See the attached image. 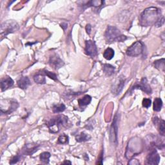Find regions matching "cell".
<instances>
[{"instance_id":"obj_18","label":"cell","mask_w":165,"mask_h":165,"mask_svg":"<svg viewBox=\"0 0 165 165\" xmlns=\"http://www.w3.org/2000/svg\"><path fill=\"white\" fill-rule=\"evenodd\" d=\"M30 81L28 77H22L18 81V86L23 89L25 90L28 88V87L30 84Z\"/></svg>"},{"instance_id":"obj_37","label":"cell","mask_w":165,"mask_h":165,"mask_svg":"<svg viewBox=\"0 0 165 165\" xmlns=\"http://www.w3.org/2000/svg\"><path fill=\"white\" fill-rule=\"evenodd\" d=\"M63 164H71L72 163H71V162H70V161H65V162H63Z\"/></svg>"},{"instance_id":"obj_27","label":"cell","mask_w":165,"mask_h":165,"mask_svg":"<svg viewBox=\"0 0 165 165\" xmlns=\"http://www.w3.org/2000/svg\"><path fill=\"white\" fill-rule=\"evenodd\" d=\"M66 109V107L64 104H59V105H56L53 106L52 110L54 113H61L63 112Z\"/></svg>"},{"instance_id":"obj_30","label":"cell","mask_w":165,"mask_h":165,"mask_svg":"<svg viewBox=\"0 0 165 165\" xmlns=\"http://www.w3.org/2000/svg\"><path fill=\"white\" fill-rule=\"evenodd\" d=\"M68 143H69V137H68V135L63 134L59 136L58 138V143L66 144Z\"/></svg>"},{"instance_id":"obj_34","label":"cell","mask_w":165,"mask_h":165,"mask_svg":"<svg viewBox=\"0 0 165 165\" xmlns=\"http://www.w3.org/2000/svg\"><path fill=\"white\" fill-rule=\"evenodd\" d=\"M128 164H136V165H138V164H140V163L138 161V160H137V159H132V160H130L128 162Z\"/></svg>"},{"instance_id":"obj_13","label":"cell","mask_w":165,"mask_h":165,"mask_svg":"<svg viewBox=\"0 0 165 165\" xmlns=\"http://www.w3.org/2000/svg\"><path fill=\"white\" fill-rule=\"evenodd\" d=\"M160 161V156L156 149H152L150 153L146 157V163L148 164L156 165Z\"/></svg>"},{"instance_id":"obj_33","label":"cell","mask_w":165,"mask_h":165,"mask_svg":"<svg viewBox=\"0 0 165 165\" xmlns=\"http://www.w3.org/2000/svg\"><path fill=\"white\" fill-rule=\"evenodd\" d=\"M103 151H102L101 153L100 154V156L98 159V163H97V164H103Z\"/></svg>"},{"instance_id":"obj_5","label":"cell","mask_w":165,"mask_h":165,"mask_svg":"<svg viewBox=\"0 0 165 165\" xmlns=\"http://www.w3.org/2000/svg\"><path fill=\"white\" fill-rule=\"evenodd\" d=\"M19 29L18 23L13 20H8L3 22L1 25V36L2 39L3 37L7 36L9 34L16 32Z\"/></svg>"},{"instance_id":"obj_19","label":"cell","mask_w":165,"mask_h":165,"mask_svg":"<svg viewBox=\"0 0 165 165\" xmlns=\"http://www.w3.org/2000/svg\"><path fill=\"white\" fill-rule=\"evenodd\" d=\"M103 70L106 76H110L114 74L115 68L110 64H104L103 66Z\"/></svg>"},{"instance_id":"obj_7","label":"cell","mask_w":165,"mask_h":165,"mask_svg":"<svg viewBox=\"0 0 165 165\" xmlns=\"http://www.w3.org/2000/svg\"><path fill=\"white\" fill-rule=\"evenodd\" d=\"M146 145L148 149L152 150L156 148H158L159 149H164V142L159 141V139L153 135H148L146 138Z\"/></svg>"},{"instance_id":"obj_28","label":"cell","mask_w":165,"mask_h":165,"mask_svg":"<svg viewBox=\"0 0 165 165\" xmlns=\"http://www.w3.org/2000/svg\"><path fill=\"white\" fill-rule=\"evenodd\" d=\"M104 2L103 1H91L87 3V5L88 7H101L102 5L104 4Z\"/></svg>"},{"instance_id":"obj_9","label":"cell","mask_w":165,"mask_h":165,"mask_svg":"<svg viewBox=\"0 0 165 165\" xmlns=\"http://www.w3.org/2000/svg\"><path fill=\"white\" fill-rule=\"evenodd\" d=\"M118 123L119 116L116 114L113 119V123L110 128V141L111 143L113 145H117V133H118Z\"/></svg>"},{"instance_id":"obj_10","label":"cell","mask_w":165,"mask_h":165,"mask_svg":"<svg viewBox=\"0 0 165 165\" xmlns=\"http://www.w3.org/2000/svg\"><path fill=\"white\" fill-rule=\"evenodd\" d=\"M135 89H141L147 94H152V88L149 84V83H148L147 79L146 77H143L139 83H136L135 85H134V87L132 88V90Z\"/></svg>"},{"instance_id":"obj_2","label":"cell","mask_w":165,"mask_h":165,"mask_svg":"<svg viewBox=\"0 0 165 165\" xmlns=\"http://www.w3.org/2000/svg\"><path fill=\"white\" fill-rule=\"evenodd\" d=\"M143 146L144 143L141 139L137 137L131 139L127 145L125 156L128 159L133 158L134 156L142 152L143 150Z\"/></svg>"},{"instance_id":"obj_14","label":"cell","mask_w":165,"mask_h":165,"mask_svg":"<svg viewBox=\"0 0 165 165\" xmlns=\"http://www.w3.org/2000/svg\"><path fill=\"white\" fill-rule=\"evenodd\" d=\"M49 64L55 70H58L61 67L64 65V62L59 57L54 54L50 57L49 59Z\"/></svg>"},{"instance_id":"obj_3","label":"cell","mask_w":165,"mask_h":165,"mask_svg":"<svg viewBox=\"0 0 165 165\" xmlns=\"http://www.w3.org/2000/svg\"><path fill=\"white\" fill-rule=\"evenodd\" d=\"M105 37L107 43H112L115 41H124L126 40L127 38L121 34V33L117 28L112 26H109L107 27Z\"/></svg>"},{"instance_id":"obj_31","label":"cell","mask_w":165,"mask_h":165,"mask_svg":"<svg viewBox=\"0 0 165 165\" xmlns=\"http://www.w3.org/2000/svg\"><path fill=\"white\" fill-rule=\"evenodd\" d=\"M151 103H152V101L150 99L145 98L143 100V106L145 108H146V109H148V108H149L150 106Z\"/></svg>"},{"instance_id":"obj_32","label":"cell","mask_w":165,"mask_h":165,"mask_svg":"<svg viewBox=\"0 0 165 165\" xmlns=\"http://www.w3.org/2000/svg\"><path fill=\"white\" fill-rule=\"evenodd\" d=\"M20 159V157L19 156H16L15 157H14L12 159H11L10 161V164H16L18 163Z\"/></svg>"},{"instance_id":"obj_35","label":"cell","mask_w":165,"mask_h":165,"mask_svg":"<svg viewBox=\"0 0 165 165\" xmlns=\"http://www.w3.org/2000/svg\"><path fill=\"white\" fill-rule=\"evenodd\" d=\"M91 29H92V27H91V25L90 24L87 25V27H86V30H87V32L88 34H90Z\"/></svg>"},{"instance_id":"obj_16","label":"cell","mask_w":165,"mask_h":165,"mask_svg":"<svg viewBox=\"0 0 165 165\" xmlns=\"http://www.w3.org/2000/svg\"><path fill=\"white\" fill-rule=\"evenodd\" d=\"M39 145L35 144H27L25 145V148L23 150L24 154L31 156L33 153H34L36 152L38 150Z\"/></svg>"},{"instance_id":"obj_6","label":"cell","mask_w":165,"mask_h":165,"mask_svg":"<svg viewBox=\"0 0 165 165\" xmlns=\"http://www.w3.org/2000/svg\"><path fill=\"white\" fill-rule=\"evenodd\" d=\"M144 45L141 41H136L127 50V55L130 57H137L143 54Z\"/></svg>"},{"instance_id":"obj_24","label":"cell","mask_w":165,"mask_h":165,"mask_svg":"<svg viewBox=\"0 0 165 165\" xmlns=\"http://www.w3.org/2000/svg\"><path fill=\"white\" fill-rule=\"evenodd\" d=\"M34 80L38 84H45L46 83V79L43 74H38L34 76Z\"/></svg>"},{"instance_id":"obj_4","label":"cell","mask_w":165,"mask_h":165,"mask_svg":"<svg viewBox=\"0 0 165 165\" xmlns=\"http://www.w3.org/2000/svg\"><path fill=\"white\" fill-rule=\"evenodd\" d=\"M68 121V117L64 115H59L52 118L48 122L47 126L50 132L56 133L59 132V125H65Z\"/></svg>"},{"instance_id":"obj_26","label":"cell","mask_w":165,"mask_h":165,"mask_svg":"<svg viewBox=\"0 0 165 165\" xmlns=\"http://www.w3.org/2000/svg\"><path fill=\"white\" fill-rule=\"evenodd\" d=\"M50 156L51 155L49 152H45L41 153L40 154V159L43 163L48 164L49 163V159Z\"/></svg>"},{"instance_id":"obj_11","label":"cell","mask_w":165,"mask_h":165,"mask_svg":"<svg viewBox=\"0 0 165 165\" xmlns=\"http://www.w3.org/2000/svg\"><path fill=\"white\" fill-rule=\"evenodd\" d=\"M85 52L92 58H94L98 54V49L94 41L88 40L85 43Z\"/></svg>"},{"instance_id":"obj_21","label":"cell","mask_w":165,"mask_h":165,"mask_svg":"<svg viewBox=\"0 0 165 165\" xmlns=\"http://www.w3.org/2000/svg\"><path fill=\"white\" fill-rule=\"evenodd\" d=\"M91 138L90 136L84 132H81L80 134H78L76 136V139L79 143L81 142H84L90 140Z\"/></svg>"},{"instance_id":"obj_23","label":"cell","mask_w":165,"mask_h":165,"mask_svg":"<svg viewBox=\"0 0 165 165\" xmlns=\"http://www.w3.org/2000/svg\"><path fill=\"white\" fill-rule=\"evenodd\" d=\"M163 106V101L161 98H156L153 101V110L156 112H159Z\"/></svg>"},{"instance_id":"obj_1","label":"cell","mask_w":165,"mask_h":165,"mask_svg":"<svg viewBox=\"0 0 165 165\" xmlns=\"http://www.w3.org/2000/svg\"><path fill=\"white\" fill-rule=\"evenodd\" d=\"M164 23V18L161 11L157 7H150L146 8L139 17V24L143 27L155 25L161 27Z\"/></svg>"},{"instance_id":"obj_12","label":"cell","mask_w":165,"mask_h":165,"mask_svg":"<svg viewBox=\"0 0 165 165\" xmlns=\"http://www.w3.org/2000/svg\"><path fill=\"white\" fill-rule=\"evenodd\" d=\"M124 84H125V78L123 76L118 77L116 82L113 83V85L112 88L113 94L115 95H118L120 94L124 86Z\"/></svg>"},{"instance_id":"obj_15","label":"cell","mask_w":165,"mask_h":165,"mask_svg":"<svg viewBox=\"0 0 165 165\" xmlns=\"http://www.w3.org/2000/svg\"><path fill=\"white\" fill-rule=\"evenodd\" d=\"M14 85L13 79L9 76L5 77L1 81V88L2 91H5L9 88L12 87Z\"/></svg>"},{"instance_id":"obj_20","label":"cell","mask_w":165,"mask_h":165,"mask_svg":"<svg viewBox=\"0 0 165 165\" xmlns=\"http://www.w3.org/2000/svg\"><path fill=\"white\" fill-rule=\"evenodd\" d=\"M91 101H92V98H91V96L88 95H84L83 98L79 99L78 100V103H79V106L83 107L89 105Z\"/></svg>"},{"instance_id":"obj_25","label":"cell","mask_w":165,"mask_h":165,"mask_svg":"<svg viewBox=\"0 0 165 165\" xmlns=\"http://www.w3.org/2000/svg\"><path fill=\"white\" fill-rule=\"evenodd\" d=\"M154 66L158 70L164 72V59L163 58L161 59L157 60L154 61Z\"/></svg>"},{"instance_id":"obj_36","label":"cell","mask_w":165,"mask_h":165,"mask_svg":"<svg viewBox=\"0 0 165 165\" xmlns=\"http://www.w3.org/2000/svg\"><path fill=\"white\" fill-rule=\"evenodd\" d=\"M61 27L62 28H63V29H64V30H65L66 28H67V24H66V23H62V24L61 25Z\"/></svg>"},{"instance_id":"obj_29","label":"cell","mask_w":165,"mask_h":165,"mask_svg":"<svg viewBox=\"0 0 165 165\" xmlns=\"http://www.w3.org/2000/svg\"><path fill=\"white\" fill-rule=\"evenodd\" d=\"M43 74H44L45 76H48V77L53 79V80H54V81H58V77H57V75L56 74H54L53 72H49V71L46 70H43Z\"/></svg>"},{"instance_id":"obj_22","label":"cell","mask_w":165,"mask_h":165,"mask_svg":"<svg viewBox=\"0 0 165 165\" xmlns=\"http://www.w3.org/2000/svg\"><path fill=\"white\" fill-rule=\"evenodd\" d=\"M115 55V52H114V50H113L112 48H106L105 52L103 53V57L104 58L107 59V60H110L112 59L113 56H114Z\"/></svg>"},{"instance_id":"obj_17","label":"cell","mask_w":165,"mask_h":165,"mask_svg":"<svg viewBox=\"0 0 165 165\" xmlns=\"http://www.w3.org/2000/svg\"><path fill=\"white\" fill-rule=\"evenodd\" d=\"M153 123H154V124L156 125V126H158L159 134H160L162 136H164L165 134V127H164L165 122H164V121L163 120V119L158 118V117L153 118Z\"/></svg>"},{"instance_id":"obj_8","label":"cell","mask_w":165,"mask_h":165,"mask_svg":"<svg viewBox=\"0 0 165 165\" xmlns=\"http://www.w3.org/2000/svg\"><path fill=\"white\" fill-rule=\"evenodd\" d=\"M5 106L1 105V111L5 114H10L17 110L19 104L18 102L14 99H4Z\"/></svg>"}]
</instances>
